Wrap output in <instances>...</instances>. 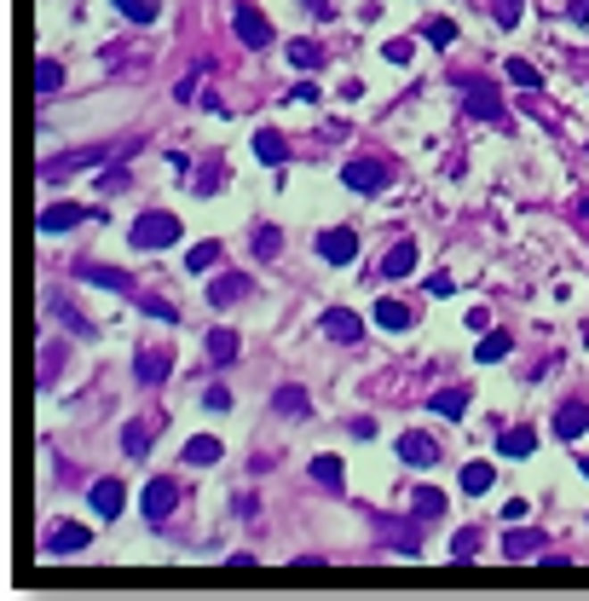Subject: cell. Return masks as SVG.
Listing matches in <instances>:
<instances>
[{
  "instance_id": "obj_2",
  "label": "cell",
  "mask_w": 589,
  "mask_h": 601,
  "mask_svg": "<svg viewBox=\"0 0 589 601\" xmlns=\"http://www.w3.org/2000/svg\"><path fill=\"white\" fill-rule=\"evenodd\" d=\"M76 549H87V526H81V521H58L53 532L41 538V555H46V561H58V555H76Z\"/></svg>"
},
{
  "instance_id": "obj_37",
  "label": "cell",
  "mask_w": 589,
  "mask_h": 601,
  "mask_svg": "<svg viewBox=\"0 0 589 601\" xmlns=\"http://www.w3.org/2000/svg\"><path fill=\"white\" fill-rule=\"evenodd\" d=\"M393 544H399V555H422V538H416V521H399V526H393Z\"/></svg>"
},
{
  "instance_id": "obj_29",
  "label": "cell",
  "mask_w": 589,
  "mask_h": 601,
  "mask_svg": "<svg viewBox=\"0 0 589 601\" xmlns=\"http://www.w3.org/2000/svg\"><path fill=\"white\" fill-rule=\"evenodd\" d=\"M509 81H514V88H526V93H537V88H543V70L526 64V58H509Z\"/></svg>"
},
{
  "instance_id": "obj_5",
  "label": "cell",
  "mask_w": 589,
  "mask_h": 601,
  "mask_svg": "<svg viewBox=\"0 0 589 601\" xmlns=\"http://www.w3.org/2000/svg\"><path fill=\"white\" fill-rule=\"evenodd\" d=\"M462 99H469V116H485V121L509 116V110H502V93L491 88V81H462Z\"/></svg>"
},
{
  "instance_id": "obj_23",
  "label": "cell",
  "mask_w": 589,
  "mask_h": 601,
  "mask_svg": "<svg viewBox=\"0 0 589 601\" xmlns=\"http://www.w3.org/2000/svg\"><path fill=\"white\" fill-rule=\"evenodd\" d=\"M416 521H439V514H445V492H439V486H416Z\"/></svg>"
},
{
  "instance_id": "obj_24",
  "label": "cell",
  "mask_w": 589,
  "mask_h": 601,
  "mask_svg": "<svg viewBox=\"0 0 589 601\" xmlns=\"http://www.w3.org/2000/svg\"><path fill=\"white\" fill-rule=\"evenodd\" d=\"M186 266H191V272H196V278H203V272H214V266H220V243H214V238H203V243H191V255H186Z\"/></svg>"
},
{
  "instance_id": "obj_4",
  "label": "cell",
  "mask_w": 589,
  "mask_h": 601,
  "mask_svg": "<svg viewBox=\"0 0 589 601\" xmlns=\"http://www.w3.org/2000/svg\"><path fill=\"white\" fill-rule=\"evenodd\" d=\"M145 514H151V521H168V514L179 509V480H168V474H156L151 486H145Z\"/></svg>"
},
{
  "instance_id": "obj_28",
  "label": "cell",
  "mask_w": 589,
  "mask_h": 601,
  "mask_svg": "<svg viewBox=\"0 0 589 601\" xmlns=\"http://www.w3.org/2000/svg\"><path fill=\"white\" fill-rule=\"evenodd\" d=\"M272 405H278V416H306V411H312V399H306L301 388H278Z\"/></svg>"
},
{
  "instance_id": "obj_30",
  "label": "cell",
  "mask_w": 589,
  "mask_h": 601,
  "mask_svg": "<svg viewBox=\"0 0 589 601\" xmlns=\"http://www.w3.org/2000/svg\"><path fill=\"white\" fill-rule=\"evenodd\" d=\"M289 64L294 70H318V64H324V46H318V41H289Z\"/></svg>"
},
{
  "instance_id": "obj_48",
  "label": "cell",
  "mask_w": 589,
  "mask_h": 601,
  "mask_svg": "<svg viewBox=\"0 0 589 601\" xmlns=\"http://www.w3.org/2000/svg\"><path fill=\"white\" fill-rule=\"evenodd\" d=\"M584 474H589V457H584Z\"/></svg>"
},
{
  "instance_id": "obj_36",
  "label": "cell",
  "mask_w": 589,
  "mask_h": 601,
  "mask_svg": "<svg viewBox=\"0 0 589 601\" xmlns=\"http://www.w3.org/2000/svg\"><path fill=\"white\" fill-rule=\"evenodd\" d=\"M526 12V0H491V18H497V29H514Z\"/></svg>"
},
{
  "instance_id": "obj_16",
  "label": "cell",
  "mask_w": 589,
  "mask_h": 601,
  "mask_svg": "<svg viewBox=\"0 0 589 601\" xmlns=\"http://www.w3.org/2000/svg\"><path fill=\"white\" fill-rule=\"evenodd\" d=\"M324 336H336V341H359L364 324L347 313V306H336V313H324Z\"/></svg>"
},
{
  "instance_id": "obj_6",
  "label": "cell",
  "mask_w": 589,
  "mask_h": 601,
  "mask_svg": "<svg viewBox=\"0 0 589 601\" xmlns=\"http://www.w3.org/2000/svg\"><path fill=\"white\" fill-rule=\"evenodd\" d=\"M318 255H324L329 266H347L353 255H359V231L353 226H329L324 238H318Z\"/></svg>"
},
{
  "instance_id": "obj_38",
  "label": "cell",
  "mask_w": 589,
  "mask_h": 601,
  "mask_svg": "<svg viewBox=\"0 0 589 601\" xmlns=\"http://www.w3.org/2000/svg\"><path fill=\"white\" fill-rule=\"evenodd\" d=\"M312 480L341 486V480H347V474H341V457H312Z\"/></svg>"
},
{
  "instance_id": "obj_42",
  "label": "cell",
  "mask_w": 589,
  "mask_h": 601,
  "mask_svg": "<svg viewBox=\"0 0 589 601\" xmlns=\"http://www.w3.org/2000/svg\"><path fill=\"white\" fill-rule=\"evenodd\" d=\"M139 306H145V313H151V318H168V324H174V318H179V313H174V301H156V296H145Z\"/></svg>"
},
{
  "instance_id": "obj_8",
  "label": "cell",
  "mask_w": 589,
  "mask_h": 601,
  "mask_svg": "<svg viewBox=\"0 0 589 601\" xmlns=\"http://www.w3.org/2000/svg\"><path fill=\"white\" fill-rule=\"evenodd\" d=\"M168 371H174V353H168V347H139V359H133V376H139L145 388L168 382Z\"/></svg>"
},
{
  "instance_id": "obj_21",
  "label": "cell",
  "mask_w": 589,
  "mask_h": 601,
  "mask_svg": "<svg viewBox=\"0 0 589 601\" xmlns=\"http://www.w3.org/2000/svg\"><path fill=\"white\" fill-rule=\"evenodd\" d=\"M416 41H427V46H451V41H457V23H451V18H427V23H416Z\"/></svg>"
},
{
  "instance_id": "obj_39",
  "label": "cell",
  "mask_w": 589,
  "mask_h": 601,
  "mask_svg": "<svg viewBox=\"0 0 589 601\" xmlns=\"http://www.w3.org/2000/svg\"><path fill=\"white\" fill-rule=\"evenodd\" d=\"M46 306H53V313H58V318H64V324H70V330H76V336H93V324H87V318H81V313H76V306H64V301H58V296H53V301H46Z\"/></svg>"
},
{
  "instance_id": "obj_20",
  "label": "cell",
  "mask_w": 589,
  "mask_h": 601,
  "mask_svg": "<svg viewBox=\"0 0 589 601\" xmlns=\"http://www.w3.org/2000/svg\"><path fill=\"white\" fill-rule=\"evenodd\" d=\"M58 88H64V64H58V58H41V64H35V93L53 99Z\"/></svg>"
},
{
  "instance_id": "obj_7",
  "label": "cell",
  "mask_w": 589,
  "mask_h": 601,
  "mask_svg": "<svg viewBox=\"0 0 589 601\" xmlns=\"http://www.w3.org/2000/svg\"><path fill=\"white\" fill-rule=\"evenodd\" d=\"M231 29H237V41H243V46H254V53H261V46L272 41V23H266L254 6H237V12H231Z\"/></svg>"
},
{
  "instance_id": "obj_35",
  "label": "cell",
  "mask_w": 589,
  "mask_h": 601,
  "mask_svg": "<svg viewBox=\"0 0 589 601\" xmlns=\"http://www.w3.org/2000/svg\"><path fill=\"white\" fill-rule=\"evenodd\" d=\"M480 555V532H474V526H462L457 538H451V561H474Z\"/></svg>"
},
{
  "instance_id": "obj_25",
  "label": "cell",
  "mask_w": 589,
  "mask_h": 601,
  "mask_svg": "<svg viewBox=\"0 0 589 601\" xmlns=\"http://www.w3.org/2000/svg\"><path fill=\"white\" fill-rule=\"evenodd\" d=\"M491 486H497V469H491V463H469V469H462V492H491Z\"/></svg>"
},
{
  "instance_id": "obj_41",
  "label": "cell",
  "mask_w": 589,
  "mask_h": 601,
  "mask_svg": "<svg viewBox=\"0 0 589 601\" xmlns=\"http://www.w3.org/2000/svg\"><path fill=\"white\" fill-rule=\"evenodd\" d=\"M53 376H58V347L46 341V347H41V388H53Z\"/></svg>"
},
{
  "instance_id": "obj_10",
  "label": "cell",
  "mask_w": 589,
  "mask_h": 601,
  "mask_svg": "<svg viewBox=\"0 0 589 601\" xmlns=\"http://www.w3.org/2000/svg\"><path fill=\"white\" fill-rule=\"evenodd\" d=\"M555 434H560V439L589 434V405H584V399H567V405L555 411Z\"/></svg>"
},
{
  "instance_id": "obj_46",
  "label": "cell",
  "mask_w": 589,
  "mask_h": 601,
  "mask_svg": "<svg viewBox=\"0 0 589 601\" xmlns=\"http://www.w3.org/2000/svg\"><path fill=\"white\" fill-rule=\"evenodd\" d=\"M567 18H572V23H589V0H572V6H567Z\"/></svg>"
},
{
  "instance_id": "obj_31",
  "label": "cell",
  "mask_w": 589,
  "mask_h": 601,
  "mask_svg": "<svg viewBox=\"0 0 589 601\" xmlns=\"http://www.w3.org/2000/svg\"><path fill=\"white\" fill-rule=\"evenodd\" d=\"M254 255H261V261H278V255H284V231L261 226V231H254Z\"/></svg>"
},
{
  "instance_id": "obj_9",
  "label": "cell",
  "mask_w": 589,
  "mask_h": 601,
  "mask_svg": "<svg viewBox=\"0 0 589 601\" xmlns=\"http://www.w3.org/2000/svg\"><path fill=\"white\" fill-rule=\"evenodd\" d=\"M399 457L411 463V469H434V463H439V446L427 434H399Z\"/></svg>"
},
{
  "instance_id": "obj_44",
  "label": "cell",
  "mask_w": 589,
  "mask_h": 601,
  "mask_svg": "<svg viewBox=\"0 0 589 601\" xmlns=\"http://www.w3.org/2000/svg\"><path fill=\"white\" fill-rule=\"evenodd\" d=\"M203 399H208V411H231V388H208Z\"/></svg>"
},
{
  "instance_id": "obj_32",
  "label": "cell",
  "mask_w": 589,
  "mask_h": 601,
  "mask_svg": "<svg viewBox=\"0 0 589 601\" xmlns=\"http://www.w3.org/2000/svg\"><path fill=\"white\" fill-rule=\"evenodd\" d=\"M208 359L231 364V359H237V336H231V330H214V336H208Z\"/></svg>"
},
{
  "instance_id": "obj_26",
  "label": "cell",
  "mask_w": 589,
  "mask_h": 601,
  "mask_svg": "<svg viewBox=\"0 0 589 601\" xmlns=\"http://www.w3.org/2000/svg\"><path fill=\"white\" fill-rule=\"evenodd\" d=\"M509 347H514V341H509V330H485V336H480V347H474V353H480L485 364H497V359H509Z\"/></svg>"
},
{
  "instance_id": "obj_33",
  "label": "cell",
  "mask_w": 589,
  "mask_h": 601,
  "mask_svg": "<svg viewBox=\"0 0 589 601\" xmlns=\"http://www.w3.org/2000/svg\"><path fill=\"white\" fill-rule=\"evenodd\" d=\"M121 451H128V457H145V451H151V428L128 422V428H121Z\"/></svg>"
},
{
  "instance_id": "obj_45",
  "label": "cell",
  "mask_w": 589,
  "mask_h": 601,
  "mask_svg": "<svg viewBox=\"0 0 589 601\" xmlns=\"http://www.w3.org/2000/svg\"><path fill=\"white\" fill-rule=\"evenodd\" d=\"M411 58V41H387V64H404Z\"/></svg>"
},
{
  "instance_id": "obj_3",
  "label": "cell",
  "mask_w": 589,
  "mask_h": 601,
  "mask_svg": "<svg viewBox=\"0 0 589 601\" xmlns=\"http://www.w3.org/2000/svg\"><path fill=\"white\" fill-rule=\"evenodd\" d=\"M341 179H347L353 191H382L387 186V163H376V156H359V163H341Z\"/></svg>"
},
{
  "instance_id": "obj_40",
  "label": "cell",
  "mask_w": 589,
  "mask_h": 601,
  "mask_svg": "<svg viewBox=\"0 0 589 601\" xmlns=\"http://www.w3.org/2000/svg\"><path fill=\"white\" fill-rule=\"evenodd\" d=\"M121 12H128L133 23H156V0H116Z\"/></svg>"
},
{
  "instance_id": "obj_12",
  "label": "cell",
  "mask_w": 589,
  "mask_h": 601,
  "mask_svg": "<svg viewBox=\"0 0 589 601\" xmlns=\"http://www.w3.org/2000/svg\"><path fill=\"white\" fill-rule=\"evenodd\" d=\"M243 296H249V278H243V272H220L214 284H208V301H214V306H237Z\"/></svg>"
},
{
  "instance_id": "obj_19",
  "label": "cell",
  "mask_w": 589,
  "mask_h": 601,
  "mask_svg": "<svg viewBox=\"0 0 589 601\" xmlns=\"http://www.w3.org/2000/svg\"><path fill=\"white\" fill-rule=\"evenodd\" d=\"M376 324H382V330H411L416 313L404 301H376Z\"/></svg>"
},
{
  "instance_id": "obj_47",
  "label": "cell",
  "mask_w": 589,
  "mask_h": 601,
  "mask_svg": "<svg viewBox=\"0 0 589 601\" xmlns=\"http://www.w3.org/2000/svg\"><path fill=\"white\" fill-rule=\"evenodd\" d=\"M578 214H584V220H589V197H578Z\"/></svg>"
},
{
  "instance_id": "obj_34",
  "label": "cell",
  "mask_w": 589,
  "mask_h": 601,
  "mask_svg": "<svg viewBox=\"0 0 589 601\" xmlns=\"http://www.w3.org/2000/svg\"><path fill=\"white\" fill-rule=\"evenodd\" d=\"M434 411H439V416H451V422H457V416L469 411V394H462V388H445V394H434Z\"/></svg>"
},
{
  "instance_id": "obj_22",
  "label": "cell",
  "mask_w": 589,
  "mask_h": 601,
  "mask_svg": "<svg viewBox=\"0 0 589 601\" xmlns=\"http://www.w3.org/2000/svg\"><path fill=\"white\" fill-rule=\"evenodd\" d=\"M497 451H502V457H532V451H537V434H532V428H509V434L497 439Z\"/></svg>"
},
{
  "instance_id": "obj_13",
  "label": "cell",
  "mask_w": 589,
  "mask_h": 601,
  "mask_svg": "<svg viewBox=\"0 0 589 601\" xmlns=\"http://www.w3.org/2000/svg\"><path fill=\"white\" fill-rule=\"evenodd\" d=\"M254 156H261L266 168H284V163H289V145H284V133H278V128H261V133H254Z\"/></svg>"
},
{
  "instance_id": "obj_15",
  "label": "cell",
  "mask_w": 589,
  "mask_h": 601,
  "mask_svg": "<svg viewBox=\"0 0 589 601\" xmlns=\"http://www.w3.org/2000/svg\"><path fill=\"white\" fill-rule=\"evenodd\" d=\"M416 272V243L404 238V243H393L387 249V261H382V278H411Z\"/></svg>"
},
{
  "instance_id": "obj_1",
  "label": "cell",
  "mask_w": 589,
  "mask_h": 601,
  "mask_svg": "<svg viewBox=\"0 0 589 601\" xmlns=\"http://www.w3.org/2000/svg\"><path fill=\"white\" fill-rule=\"evenodd\" d=\"M133 243L139 249H168V243H179V220L174 214H139L133 220Z\"/></svg>"
},
{
  "instance_id": "obj_27",
  "label": "cell",
  "mask_w": 589,
  "mask_h": 601,
  "mask_svg": "<svg viewBox=\"0 0 589 601\" xmlns=\"http://www.w3.org/2000/svg\"><path fill=\"white\" fill-rule=\"evenodd\" d=\"M186 463H196V469H208V463H220V439L214 434H196L186 446Z\"/></svg>"
},
{
  "instance_id": "obj_14",
  "label": "cell",
  "mask_w": 589,
  "mask_h": 601,
  "mask_svg": "<svg viewBox=\"0 0 589 601\" xmlns=\"http://www.w3.org/2000/svg\"><path fill=\"white\" fill-rule=\"evenodd\" d=\"M87 220V208L81 203H58V208H41V231L53 238V231H70V226H81Z\"/></svg>"
},
{
  "instance_id": "obj_18",
  "label": "cell",
  "mask_w": 589,
  "mask_h": 601,
  "mask_svg": "<svg viewBox=\"0 0 589 601\" xmlns=\"http://www.w3.org/2000/svg\"><path fill=\"white\" fill-rule=\"evenodd\" d=\"M502 555L509 561H532V555H543V538L537 532H509L502 538Z\"/></svg>"
},
{
  "instance_id": "obj_17",
  "label": "cell",
  "mask_w": 589,
  "mask_h": 601,
  "mask_svg": "<svg viewBox=\"0 0 589 601\" xmlns=\"http://www.w3.org/2000/svg\"><path fill=\"white\" fill-rule=\"evenodd\" d=\"M121 503H128L121 480H98V486H93V509H98V514H110V521H116V514H121Z\"/></svg>"
},
{
  "instance_id": "obj_11",
  "label": "cell",
  "mask_w": 589,
  "mask_h": 601,
  "mask_svg": "<svg viewBox=\"0 0 589 601\" xmlns=\"http://www.w3.org/2000/svg\"><path fill=\"white\" fill-rule=\"evenodd\" d=\"M87 284H98V289H116V296H133V278L128 272H116V266H93V261H81L76 266Z\"/></svg>"
},
{
  "instance_id": "obj_43",
  "label": "cell",
  "mask_w": 589,
  "mask_h": 601,
  "mask_svg": "<svg viewBox=\"0 0 589 601\" xmlns=\"http://www.w3.org/2000/svg\"><path fill=\"white\" fill-rule=\"evenodd\" d=\"M98 186H104V191H121V186H128V168H104V174H98Z\"/></svg>"
}]
</instances>
